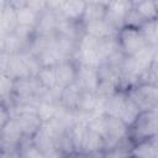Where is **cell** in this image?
Masks as SVG:
<instances>
[{"instance_id":"cell-27","label":"cell","mask_w":158,"mask_h":158,"mask_svg":"<svg viewBox=\"0 0 158 158\" xmlns=\"http://www.w3.org/2000/svg\"><path fill=\"white\" fill-rule=\"evenodd\" d=\"M130 156H131V151L125 144V139H123L116 147L107 149L102 154V158H130Z\"/></svg>"},{"instance_id":"cell-11","label":"cell","mask_w":158,"mask_h":158,"mask_svg":"<svg viewBox=\"0 0 158 158\" xmlns=\"http://www.w3.org/2000/svg\"><path fill=\"white\" fill-rule=\"evenodd\" d=\"M22 137H23V133L15 117H10L9 121L0 130V142L4 143L5 146H9V147L17 146L21 142Z\"/></svg>"},{"instance_id":"cell-3","label":"cell","mask_w":158,"mask_h":158,"mask_svg":"<svg viewBox=\"0 0 158 158\" xmlns=\"http://www.w3.org/2000/svg\"><path fill=\"white\" fill-rule=\"evenodd\" d=\"M117 42L120 46L121 52L126 56H133L142 48L147 46V42L139 31V28H133V27H126L123 26L122 28L118 30L117 32Z\"/></svg>"},{"instance_id":"cell-21","label":"cell","mask_w":158,"mask_h":158,"mask_svg":"<svg viewBox=\"0 0 158 158\" xmlns=\"http://www.w3.org/2000/svg\"><path fill=\"white\" fill-rule=\"evenodd\" d=\"M1 26L5 30L6 33L14 32V30L17 26L16 21V10L10 2H5L2 15H1Z\"/></svg>"},{"instance_id":"cell-19","label":"cell","mask_w":158,"mask_h":158,"mask_svg":"<svg viewBox=\"0 0 158 158\" xmlns=\"http://www.w3.org/2000/svg\"><path fill=\"white\" fill-rule=\"evenodd\" d=\"M58 109L59 107L57 105V101L40 99V102L37 105V116L41 120V122H47L56 117Z\"/></svg>"},{"instance_id":"cell-35","label":"cell","mask_w":158,"mask_h":158,"mask_svg":"<svg viewBox=\"0 0 158 158\" xmlns=\"http://www.w3.org/2000/svg\"><path fill=\"white\" fill-rule=\"evenodd\" d=\"M5 36H0V52H4V48H5Z\"/></svg>"},{"instance_id":"cell-14","label":"cell","mask_w":158,"mask_h":158,"mask_svg":"<svg viewBox=\"0 0 158 158\" xmlns=\"http://www.w3.org/2000/svg\"><path fill=\"white\" fill-rule=\"evenodd\" d=\"M32 146L36 149H38L41 153L46 154L47 152L57 148V142H56L54 137L41 123L40 128L32 136Z\"/></svg>"},{"instance_id":"cell-7","label":"cell","mask_w":158,"mask_h":158,"mask_svg":"<svg viewBox=\"0 0 158 158\" xmlns=\"http://www.w3.org/2000/svg\"><path fill=\"white\" fill-rule=\"evenodd\" d=\"M132 6V2L127 1H115V2H107L106 4V15L105 20L116 30L118 31L120 28L123 27L125 17L127 12L130 11Z\"/></svg>"},{"instance_id":"cell-6","label":"cell","mask_w":158,"mask_h":158,"mask_svg":"<svg viewBox=\"0 0 158 158\" xmlns=\"http://www.w3.org/2000/svg\"><path fill=\"white\" fill-rule=\"evenodd\" d=\"M75 83L85 93H96V90L99 88V84H100L99 69L79 64V67L77 69Z\"/></svg>"},{"instance_id":"cell-32","label":"cell","mask_w":158,"mask_h":158,"mask_svg":"<svg viewBox=\"0 0 158 158\" xmlns=\"http://www.w3.org/2000/svg\"><path fill=\"white\" fill-rule=\"evenodd\" d=\"M9 111L6 110V107L0 102V130L4 127V125L9 121Z\"/></svg>"},{"instance_id":"cell-17","label":"cell","mask_w":158,"mask_h":158,"mask_svg":"<svg viewBox=\"0 0 158 158\" xmlns=\"http://www.w3.org/2000/svg\"><path fill=\"white\" fill-rule=\"evenodd\" d=\"M7 75L15 81L32 78L28 69L26 68L25 63L20 58L19 53L17 54H11V59H10V64H9V69H7Z\"/></svg>"},{"instance_id":"cell-13","label":"cell","mask_w":158,"mask_h":158,"mask_svg":"<svg viewBox=\"0 0 158 158\" xmlns=\"http://www.w3.org/2000/svg\"><path fill=\"white\" fill-rule=\"evenodd\" d=\"M56 70V79H57V86L59 88H65L75 81L77 78V69L74 64L68 59L64 60L54 67Z\"/></svg>"},{"instance_id":"cell-9","label":"cell","mask_w":158,"mask_h":158,"mask_svg":"<svg viewBox=\"0 0 158 158\" xmlns=\"http://www.w3.org/2000/svg\"><path fill=\"white\" fill-rule=\"evenodd\" d=\"M83 89L74 81L73 84L63 88L62 93H60V105L68 110V111H78L80 101H81V96H83Z\"/></svg>"},{"instance_id":"cell-15","label":"cell","mask_w":158,"mask_h":158,"mask_svg":"<svg viewBox=\"0 0 158 158\" xmlns=\"http://www.w3.org/2000/svg\"><path fill=\"white\" fill-rule=\"evenodd\" d=\"M16 118L17 123L21 127V131L23 133V136H33V133L40 128L41 126V120L38 118L37 114H20V115H15L12 116Z\"/></svg>"},{"instance_id":"cell-28","label":"cell","mask_w":158,"mask_h":158,"mask_svg":"<svg viewBox=\"0 0 158 158\" xmlns=\"http://www.w3.org/2000/svg\"><path fill=\"white\" fill-rule=\"evenodd\" d=\"M15 80H12L7 74L0 73V99H7L14 91Z\"/></svg>"},{"instance_id":"cell-16","label":"cell","mask_w":158,"mask_h":158,"mask_svg":"<svg viewBox=\"0 0 158 158\" xmlns=\"http://www.w3.org/2000/svg\"><path fill=\"white\" fill-rule=\"evenodd\" d=\"M101 149H104V138L99 133L88 128L81 143L80 152L93 154V153H99Z\"/></svg>"},{"instance_id":"cell-29","label":"cell","mask_w":158,"mask_h":158,"mask_svg":"<svg viewBox=\"0 0 158 158\" xmlns=\"http://www.w3.org/2000/svg\"><path fill=\"white\" fill-rule=\"evenodd\" d=\"M143 22H144L143 17L131 6L130 11L127 12V15L125 17L123 26H126V27H133V28H139L143 25Z\"/></svg>"},{"instance_id":"cell-18","label":"cell","mask_w":158,"mask_h":158,"mask_svg":"<svg viewBox=\"0 0 158 158\" xmlns=\"http://www.w3.org/2000/svg\"><path fill=\"white\" fill-rule=\"evenodd\" d=\"M106 4L107 2H85V9L81 16L83 23L105 19Z\"/></svg>"},{"instance_id":"cell-20","label":"cell","mask_w":158,"mask_h":158,"mask_svg":"<svg viewBox=\"0 0 158 158\" xmlns=\"http://www.w3.org/2000/svg\"><path fill=\"white\" fill-rule=\"evenodd\" d=\"M36 79L38 80L41 86L46 90H51L57 86L54 67H41V69L36 75Z\"/></svg>"},{"instance_id":"cell-30","label":"cell","mask_w":158,"mask_h":158,"mask_svg":"<svg viewBox=\"0 0 158 158\" xmlns=\"http://www.w3.org/2000/svg\"><path fill=\"white\" fill-rule=\"evenodd\" d=\"M10 59H11V54H9L6 52H0V73L7 74Z\"/></svg>"},{"instance_id":"cell-5","label":"cell","mask_w":158,"mask_h":158,"mask_svg":"<svg viewBox=\"0 0 158 158\" xmlns=\"http://www.w3.org/2000/svg\"><path fill=\"white\" fill-rule=\"evenodd\" d=\"M127 133H128V127L120 118L107 116V127L104 138V148L107 151L110 148L116 147L118 143H121L123 139L127 138Z\"/></svg>"},{"instance_id":"cell-31","label":"cell","mask_w":158,"mask_h":158,"mask_svg":"<svg viewBox=\"0 0 158 158\" xmlns=\"http://www.w3.org/2000/svg\"><path fill=\"white\" fill-rule=\"evenodd\" d=\"M21 157H25V158H44V154L41 153L38 149H36L31 144V146H28V147L25 148V151H23V153H22Z\"/></svg>"},{"instance_id":"cell-8","label":"cell","mask_w":158,"mask_h":158,"mask_svg":"<svg viewBox=\"0 0 158 158\" xmlns=\"http://www.w3.org/2000/svg\"><path fill=\"white\" fill-rule=\"evenodd\" d=\"M57 23H58L57 14L53 10H51L46 6V9L38 15V20H37V23H36V27H35V32L37 33V36L56 35Z\"/></svg>"},{"instance_id":"cell-25","label":"cell","mask_w":158,"mask_h":158,"mask_svg":"<svg viewBox=\"0 0 158 158\" xmlns=\"http://www.w3.org/2000/svg\"><path fill=\"white\" fill-rule=\"evenodd\" d=\"M139 31L142 32L147 44L156 47L157 44V21H144L143 25L139 27Z\"/></svg>"},{"instance_id":"cell-34","label":"cell","mask_w":158,"mask_h":158,"mask_svg":"<svg viewBox=\"0 0 158 158\" xmlns=\"http://www.w3.org/2000/svg\"><path fill=\"white\" fill-rule=\"evenodd\" d=\"M65 158H93V154H88L83 152H70Z\"/></svg>"},{"instance_id":"cell-22","label":"cell","mask_w":158,"mask_h":158,"mask_svg":"<svg viewBox=\"0 0 158 158\" xmlns=\"http://www.w3.org/2000/svg\"><path fill=\"white\" fill-rule=\"evenodd\" d=\"M132 7L143 17L144 21H152L157 17V2L153 1H138L132 2Z\"/></svg>"},{"instance_id":"cell-23","label":"cell","mask_w":158,"mask_h":158,"mask_svg":"<svg viewBox=\"0 0 158 158\" xmlns=\"http://www.w3.org/2000/svg\"><path fill=\"white\" fill-rule=\"evenodd\" d=\"M127 94V93H126ZM141 114V110L132 102V100L127 96V100H126V104H125V107L120 115V120L127 126V127H131L133 125V122L136 121V118L138 117V115Z\"/></svg>"},{"instance_id":"cell-26","label":"cell","mask_w":158,"mask_h":158,"mask_svg":"<svg viewBox=\"0 0 158 158\" xmlns=\"http://www.w3.org/2000/svg\"><path fill=\"white\" fill-rule=\"evenodd\" d=\"M25 41H22L19 36H16L14 32H10L5 36V48L4 52L9 54H17L22 51Z\"/></svg>"},{"instance_id":"cell-33","label":"cell","mask_w":158,"mask_h":158,"mask_svg":"<svg viewBox=\"0 0 158 158\" xmlns=\"http://www.w3.org/2000/svg\"><path fill=\"white\" fill-rule=\"evenodd\" d=\"M44 158H64V156H63V152H62L60 149L54 148V149L47 152V153L44 154Z\"/></svg>"},{"instance_id":"cell-2","label":"cell","mask_w":158,"mask_h":158,"mask_svg":"<svg viewBox=\"0 0 158 158\" xmlns=\"http://www.w3.org/2000/svg\"><path fill=\"white\" fill-rule=\"evenodd\" d=\"M127 96L132 100V102L142 111L154 110L157 105V86L156 84L141 83L139 85L132 86Z\"/></svg>"},{"instance_id":"cell-1","label":"cell","mask_w":158,"mask_h":158,"mask_svg":"<svg viewBox=\"0 0 158 158\" xmlns=\"http://www.w3.org/2000/svg\"><path fill=\"white\" fill-rule=\"evenodd\" d=\"M100 44H101V40H96L84 33L78 42V47L75 48L79 64L98 69L102 64H105V58L101 53Z\"/></svg>"},{"instance_id":"cell-24","label":"cell","mask_w":158,"mask_h":158,"mask_svg":"<svg viewBox=\"0 0 158 158\" xmlns=\"http://www.w3.org/2000/svg\"><path fill=\"white\" fill-rule=\"evenodd\" d=\"M19 56H20V58L22 59V62L25 63L26 68L28 69L31 77H32V78H36L38 70L41 69V64H40L38 58H37L33 53H31L30 51H21V52L19 53Z\"/></svg>"},{"instance_id":"cell-4","label":"cell","mask_w":158,"mask_h":158,"mask_svg":"<svg viewBox=\"0 0 158 158\" xmlns=\"http://www.w3.org/2000/svg\"><path fill=\"white\" fill-rule=\"evenodd\" d=\"M131 127H132V136L131 137L137 143L153 138L156 136V132H157L156 109L149 110V111H142Z\"/></svg>"},{"instance_id":"cell-10","label":"cell","mask_w":158,"mask_h":158,"mask_svg":"<svg viewBox=\"0 0 158 158\" xmlns=\"http://www.w3.org/2000/svg\"><path fill=\"white\" fill-rule=\"evenodd\" d=\"M84 30H85L86 35H89L96 40H106V38L116 37L117 32H118L105 19L84 23Z\"/></svg>"},{"instance_id":"cell-12","label":"cell","mask_w":158,"mask_h":158,"mask_svg":"<svg viewBox=\"0 0 158 158\" xmlns=\"http://www.w3.org/2000/svg\"><path fill=\"white\" fill-rule=\"evenodd\" d=\"M15 10H16V21L17 26H23V27H30L33 28L36 27L37 20H38V14L35 12L28 5L27 1H12L10 2Z\"/></svg>"}]
</instances>
